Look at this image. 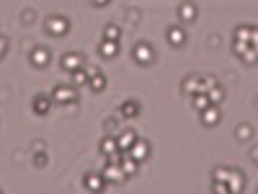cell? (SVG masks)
Returning a JSON list of instances; mask_svg holds the SVG:
<instances>
[{"label":"cell","mask_w":258,"mask_h":194,"mask_svg":"<svg viewBox=\"0 0 258 194\" xmlns=\"http://www.w3.org/2000/svg\"><path fill=\"white\" fill-rule=\"evenodd\" d=\"M212 189L222 194H240L245 189V174L235 166H214Z\"/></svg>","instance_id":"1"},{"label":"cell","mask_w":258,"mask_h":194,"mask_svg":"<svg viewBox=\"0 0 258 194\" xmlns=\"http://www.w3.org/2000/svg\"><path fill=\"white\" fill-rule=\"evenodd\" d=\"M70 18L68 16H59V13H54V16H47L44 18V31L49 34V36H68L70 34Z\"/></svg>","instance_id":"2"},{"label":"cell","mask_w":258,"mask_h":194,"mask_svg":"<svg viewBox=\"0 0 258 194\" xmlns=\"http://www.w3.org/2000/svg\"><path fill=\"white\" fill-rule=\"evenodd\" d=\"M49 96H52V101L64 104V106H70V109H75V106H78V88H75L73 83H70V85H64V83L54 85Z\"/></svg>","instance_id":"3"},{"label":"cell","mask_w":258,"mask_h":194,"mask_svg":"<svg viewBox=\"0 0 258 194\" xmlns=\"http://www.w3.org/2000/svg\"><path fill=\"white\" fill-rule=\"evenodd\" d=\"M85 73H88V91H93V93L106 91L109 78H106V73H103L101 68H96V65H88V68H85Z\"/></svg>","instance_id":"4"},{"label":"cell","mask_w":258,"mask_h":194,"mask_svg":"<svg viewBox=\"0 0 258 194\" xmlns=\"http://www.w3.org/2000/svg\"><path fill=\"white\" fill-rule=\"evenodd\" d=\"M132 57L137 65H153L155 62V47L150 44V41H137V44L132 47Z\"/></svg>","instance_id":"5"},{"label":"cell","mask_w":258,"mask_h":194,"mask_svg":"<svg viewBox=\"0 0 258 194\" xmlns=\"http://www.w3.org/2000/svg\"><path fill=\"white\" fill-rule=\"evenodd\" d=\"M232 52H235V57H240L245 65H255V62H258V55H255V50H253L250 41L232 39Z\"/></svg>","instance_id":"6"},{"label":"cell","mask_w":258,"mask_h":194,"mask_svg":"<svg viewBox=\"0 0 258 194\" xmlns=\"http://www.w3.org/2000/svg\"><path fill=\"white\" fill-rule=\"evenodd\" d=\"M181 93H183L186 99H191L194 93H204V88H202V73L186 75V78L181 80Z\"/></svg>","instance_id":"7"},{"label":"cell","mask_w":258,"mask_h":194,"mask_svg":"<svg viewBox=\"0 0 258 194\" xmlns=\"http://www.w3.org/2000/svg\"><path fill=\"white\" fill-rule=\"evenodd\" d=\"M101 174H103L106 184H124V181H126V174L121 171V166H119V163H114V161L106 163V166L101 168Z\"/></svg>","instance_id":"8"},{"label":"cell","mask_w":258,"mask_h":194,"mask_svg":"<svg viewBox=\"0 0 258 194\" xmlns=\"http://www.w3.org/2000/svg\"><path fill=\"white\" fill-rule=\"evenodd\" d=\"M59 68H62L64 73H73V70H78V68H85V57H83L80 52H64V55L59 57Z\"/></svg>","instance_id":"9"},{"label":"cell","mask_w":258,"mask_h":194,"mask_svg":"<svg viewBox=\"0 0 258 194\" xmlns=\"http://www.w3.org/2000/svg\"><path fill=\"white\" fill-rule=\"evenodd\" d=\"M126 153H129V156H132L135 161H140V163H145V161L150 158V153H153V145H150L147 140H142V137H137V142H135L132 148H129V150H126Z\"/></svg>","instance_id":"10"},{"label":"cell","mask_w":258,"mask_h":194,"mask_svg":"<svg viewBox=\"0 0 258 194\" xmlns=\"http://www.w3.org/2000/svg\"><path fill=\"white\" fill-rule=\"evenodd\" d=\"M80 184L88 189V191H103V189H106V179H103L101 171H88V174L83 176Z\"/></svg>","instance_id":"11"},{"label":"cell","mask_w":258,"mask_h":194,"mask_svg":"<svg viewBox=\"0 0 258 194\" xmlns=\"http://www.w3.org/2000/svg\"><path fill=\"white\" fill-rule=\"evenodd\" d=\"M199 119L204 127H217L222 122V112H220V106L217 104H209L204 112H199Z\"/></svg>","instance_id":"12"},{"label":"cell","mask_w":258,"mask_h":194,"mask_svg":"<svg viewBox=\"0 0 258 194\" xmlns=\"http://www.w3.org/2000/svg\"><path fill=\"white\" fill-rule=\"evenodd\" d=\"M49 109H52V96H47V93H36V96L31 99V112H34L36 117H47Z\"/></svg>","instance_id":"13"},{"label":"cell","mask_w":258,"mask_h":194,"mask_svg":"<svg viewBox=\"0 0 258 194\" xmlns=\"http://www.w3.org/2000/svg\"><path fill=\"white\" fill-rule=\"evenodd\" d=\"M29 62L34 65V68H47V65L52 62V52H49V47H34L31 55H29Z\"/></svg>","instance_id":"14"},{"label":"cell","mask_w":258,"mask_h":194,"mask_svg":"<svg viewBox=\"0 0 258 194\" xmlns=\"http://www.w3.org/2000/svg\"><path fill=\"white\" fill-rule=\"evenodd\" d=\"M165 39H168V44L170 47H176V50H181L183 44H186V29L183 26H168V31H165Z\"/></svg>","instance_id":"15"},{"label":"cell","mask_w":258,"mask_h":194,"mask_svg":"<svg viewBox=\"0 0 258 194\" xmlns=\"http://www.w3.org/2000/svg\"><path fill=\"white\" fill-rule=\"evenodd\" d=\"M197 16H199V8H197L194 0H183V3L178 6V18L183 21V24H194Z\"/></svg>","instance_id":"16"},{"label":"cell","mask_w":258,"mask_h":194,"mask_svg":"<svg viewBox=\"0 0 258 194\" xmlns=\"http://www.w3.org/2000/svg\"><path fill=\"white\" fill-rule=\"evenodd\" d=\"M98 150H101V156L103 158H111L114 153H119V142H116V135H103L101 142H98Z\"/></svg>","instance_id":"17"},{"label":"cell","mask_w":258,"mask_h":194,"mask_svg":"<svg viewBox=\"0 0 258 194\" xmlns=\"http://www.w3.org/2000/svg\"><path fill=\"white\" fill-rule=\"evenodd\" d=\"M140 101L137 99H126V101H121V106H119V117L121 119H135L137 114H140Z\"/></svg>","instance_id":"18"},{"label":"cell","mask_w":258,"mask_h":194,"mask_svg":"<svg viewBox=\"0 0 258 194\" xmlns=\"http://www.w3.org/2000/svg\"><path fill=\"white\" fill-rule=\"evenodd\" d=\"M98 55H101L103 60H114V57L119 55V41H114V39H101Z\"/></svg>","instance_id":"19"},{"label":"cell","mask_w":258,"mask_h":194,"mask_svg":"<svg viewBox=\"0 0 258 194\" xmlns=\"http://www.w3.org/2000/svg\"><path fill=\"white\" fill-rule=\"evenodd\" d=\"M137 137H140V135L135 132V129H121V132L116 135V142H119V150H121V153H126V150L137 142Z\"/></svg>","instance_id":"20"},{"label":"cell","mask_w":258,"mask_h":194,"mask_svg":"<svg viewBox=\"0 0 258 194\" xmlns=\"http://www.w3.org/2000/svg\"><path fill=\"white\" fill-rule=\"evenodd\" d=\"M119 166H121V171L126 174V179L129 176H135L137 171H140V161H135L129 153H121V161H119Z\"/></svg>","instance_id":"21"},{"label":"cell","mask_w":258,"mask_h":194,"mask_svg":"<svg viewBox=\"0 0 258 194\" xmlns=\"http://www.w3.org/2000/svg\"><path fill=\"white\" fill-rule=\"evenodd\" d=\"M253 31H255L253 24H240V26H235L232 39H238V41H253Z\"/></svg>","instance_id":"22"},{"label":"cell","mask_w":258,"mask_h":194,"mask_svg":"<svg viewBox=\"0 0 258 194\" xmlns=\"http://www.w3.org/2000/svg\"><path fill=\"white\" fill-rule=\"evenodd\" d=\"M235 137H238L240 142H250V140H253V124L240 122V124H238V129H235Z\"/></svg>","instance_id":"23"},{"label":"cell","mask_w":258,"mask_h":194,"mask_svg":"<svg viewBox=\"0 0 258 194\" xmlns=\"http://www.w3.org/2000/svg\"><path fill=\"white\" fill-rule=\"evenodd\" d=\"M209 104H212V101H209V96H207V93H194V96H191V106H194V112H204Z\"/></svg>","instance_id":"24"},{"label":"cell","mask_w":258,"mask_h":194,"mask_svg":"<svg viewBox=\"0 0 258 194\" xmlns=\"http://www.w3.org/2000/svg\"><path fill=\"white\" fill-rule=\"evenodd\" d=\"M70 83L75 85V88H80V85H88V73H85V68H78L70 73Z\"/></svg>","instance_id":"25"},{"label":"cell","mask_w":258,"mask_h":194,"mask_svg":"<svg viewBox=\"0 0 258 194\" xmlns=\"http://www.w3.org/2000/svg\"><path fill=\"white\" fill-rule=\"evenodd\" d=\"M207 96H209V101H212V104H217V106H220V104L225 101V88L217 83V85H212V88L207 91Z\"/></svg>","instance_id":"26"},{"label":"cell","mask_w":258,"mask_h":194,"mask_svg":"<svg viewBox=\"0 0 258 194\" xmlns=\"http://www.w3.org/2000/svg\"><path fill=\"white\" fill-rule=\"evenodd\" d=\"M101 36H103V39H114V41H119L121 29H119L116 24H106V26H103V31H101Z\"/></svg>","instance_id":"27"},{"label":"cell","mask_w":258,"mask_h":194,"mask_svg":"<svg viewBox=\"0 0 258 194\" xmlns=\"http://www.w3.org/2000/svg\"><path fill=\"white\" fill-rule=\"evenodd\" d=\"M47 163H49L47 150H36V153H34V166H36V168H44Z\"/></svg>","instance_id":"28"},{"label":"cell","mask_w":258,"mask_h":194,"mask_svg":"<svg viewBox=\"0 0 258 194\" xmlns=\"http://www.w3.org/2000/svg\"><path fill=\"white\" fill-rule=\"evenodd\" d=\"M8 47H11V41H8V36H3V34H0V60H3V57L8 55Z\"/></svg>","instance_id":"29"},{"label":"cell","mask_w":258,"mask_h":194,"mask_svg":"<svg viewBox=\"0 0 258 194\" xmlns=\"http://www.w3.org/2000/svg\"><path fill=\"white\" fill-rule=\"evenodd\" d=\"M116 124H119V119L111 117V119H106V122H103V129H106V132H111V129H116Z\"/></svg>","instance_id":"30"},{"label":"cell","mask_w":258,"mask_h":194,"mask_svg":"<svg viewBox=\"0 0 258 194\" xmlns=\"http://www.w3.org/2000/svg\"><path fill=\"white\" fill-rule=\"evenodd\" d=\"M21 21H24V24H31V21H34V13H31V11H24V13H21Z\"/></svg>","instance_id":"31"},{"label":"cell","mask_w":258,"mask_h":194,"mask_svg":"<svg viewBox=\"0 0 258 194\" xmlns=\"http://www.w3.org/2000/svg\"><path fill=\"white\" fill-rule=\"evenodd\" d=\"M250 161H253V163L258 166V142H255V145L250 148Z\"/></svg>","instance_id":"32"},{"label":"cell","mask_w":258,"mask_h":194,"mask_svg":"<svg viewBox=\"0 0 258 194\" xmlns=\"http://www.w3.org/2000/svg\"><path fill=\"white\" fill-rule=\"evenodd\" d=\"M91 3H93L96 8H103V6H109V3H111V0H91Z\"/></svg>","instance_id":"33"},{"label":"cell","mask_w":258,"mask_h":194,"mask_svg":"<svg viewBox=\"0 0 258 194\" xmlns=\"http://www.w3.org/2000/svg\"><path fill=\"white\" fill-rule=\"evenodd\" d=\"M31 148H34V153H36V150H44V142H39V140H36Z\"/></svg>","instance_id":"34"}]
</instances>
